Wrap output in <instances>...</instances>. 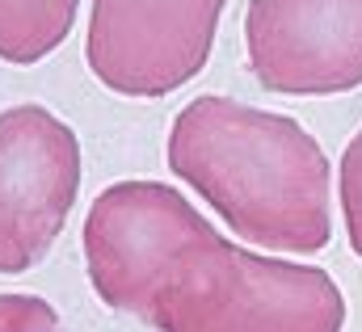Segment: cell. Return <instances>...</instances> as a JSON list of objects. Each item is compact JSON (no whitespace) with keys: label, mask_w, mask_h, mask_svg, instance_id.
<instances>
[{"label":"cell","mask_w":362,"mask_h":332,"mask_svg":"<svg viewBox=\"0 0 362 332\" xmlns=\"http://www.w3.org/2000/svg\"><path fill=\"white\" fill-rule=\"evenodd\" d=\"M341 215H346V236L350 249L362 256V131L341 152Z\"/></svg>","instance_id":"cell-8"},{"label":"cell","mask_w":362,"mask_h":332,"mask_svg":"<svg viewBox=\"0 0 362 332\" xmlns=\"http://www.w3.org/2000/svg\"><path fill=\"white\" fill-rule=\"evenodd\" d=\"M148 324L160 332H341L346 299L316 265L262 256L219 236L177 261Z\"/></svg>","instance_id":"cell-2"},{"label":"cell","mask_w":362,"mask_h":332,"mask_svg":"<svg viewBox=\"0 0 362 332\" xmlns=\"http://www.w3.org/2000/svg\"><path fill=\"white\" fill-rule=\"evenodd\" d=\"M0 332H59V312L38 295H0Z\"/></svg>","instance_id":"cell-9"},{"label":"cell","mask_w":362,"mask_h":332,"mask_svg":"<svg viewBox=\"0 0 362 332\" xmlns=\"http://www.w3.org/2000/svg\"><path fill=\"white\" fill-rule=\"evenodd\" d=\"M81 0H0V59L13 68L42 64L76 25Z\"/></svg>","instance_id":"cell-7"},{"label":"cell","mask_w":362,"mask_h":332,"mask_svg":"<svg viewBox=\"0 0 362 332\" xmlns=\"http://www.w3.org/2000/svg\"><path fill=\"white\" fill-rule=\"evenodd\" d=\"M228 0H93L85 59L118 97H169L211 59Z\"/></svg>","instance_id":"cell-4"},{"label":"cell","mask_w":362,"mask_h":332,"mask_svg":"<svg viewBox=\"0 0 362 332\" xmlns=\"http://www.w3.org/2000/svg\"><path fill=\"white\" fill-rule=\"evenodd\" d=\"M81 194V139L47 105L0 114V273L34 269Z\"/></svg>","instance_id":"cell-5"},{"label":"cell","mask_w":362,"mask_h":332,"mask_svg":"<svg viewBox=\"0 0 362 332\" xmlns=\"http://www.w3.org/2000/svg\"><path fill=\"white\" fill-rule=\"evenodd\" d=\"M169 168L249 244L320 252L333 240V168L295 118L194 97L169 126Z\"/></svg>","instance_id":"cell-1"},{"label":"cell","mask_w":362,"mask_h":332,"mask_svg":"<svg viewBox=\"0 0 362 332\" xmlns=\"http://www.w3.org/2000/svg\"><path fill=\"white\" fill-rule=\"evenodd\" d=\"M211 240H219V232L181 198V189L165 181H118L93 198L85 215L89 282L105 307L148 324L177 261Z\"/></svg>","instance_id":"cell-3"},{"label":"cell","mask_w":362,"mask_h":332,"mask_svg":"<svg viewBox=\"0 0 362 332\" xmlns=\"http://www.w3.org/2000/svg\"><path fill=\"white\" fill-rule=\"evenodd\" d=\"M245 47L270 93H350L362 84V0H249Z\"/></svg>","instance_id":"cell-6"}]
</instances>
